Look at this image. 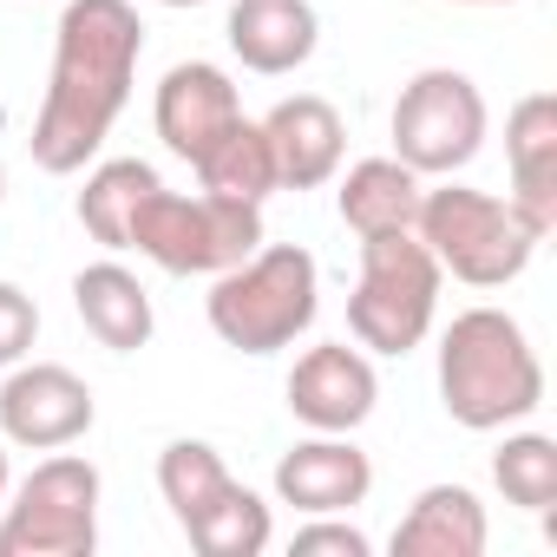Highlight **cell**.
Returning a JSON list of instances; mask_svg holds the SVG:
<instances>
[{
  "label": "cell",
  "mask_w": 557,
  "mask_h": 557,
  "mask_svg": "<svg viewBox=\"0 0 557 557\" xmlns=\"http://www.w3.org/2000/svg\"><path fill=\"white\" fill-rule=\"evenodd\" d=\"M381 400L374 361L348 342H322L289 368V413L315 433H355Z\"/></svg>",
  "instance_id": "10"
},
{
  "label": "cell",
  "mask_w": 557,
  "mask_h": 557,
  "mask_svg": "<svg viewBox=\"0 0 557 557\" xmlns=\"http://www.w3.org/2000/svg\"><path fill=\"white\" fill-rule=\"evenodd\" d=\"M197 184L210 197H236V203H262L275 190V158H269V138H262V119H236L197 164Z\"/></svg>",
  "instance_id": "19"
},
{
  "label": "cell",
  "mask_w": 557,
  "mask_h": 557,
  "mask_svg": "<svg viewBox=\"0 0 557 557\" xmlns=\"http://www.w3.org/2000/svg\"><path fill=\"white\" fill-rule=\"evenodd\" d=\"M99 550V466L79 453L40 459L14 505H0V557H92Z\"/></svg>",
  "instance_id": "7"
},
{
  "label": "cell",
  "mask_w": 557,
  "mask_h": 557,
  "mask_svg": "<svg viewBox=\"0 0 557 557\" xmlns=\"http://www.w3.org/2000/svg\"><path fill=\"white\" fill-rule=\"evenodd\" d=\"M269 158H275V190H315L342 171L348 151V125L322 92H296L262 119Z\"/></svg>",
  "instance_id": "12"
},
{
  "label": "cell",
  "mask_w": 557,
  "mask_h": 557,
  "mask_svg": "<svg viewBox=\"0 0 557 557\" xmlns=\"http://www.w3.org/2000/svg\"><path fill=\"white\" fill-rule=\"evenodd\" d=\"M453 8H505V0H453Z\"/></svg>",
  "instance_id": "27"
},
{
  "label": "cell",
  "mask_w": 557,
  "mask_h": 557,
  "mask_svg": "<svg viewBox=\"0 0 557 557\" xmlns=\"http://www.w3.org/2000/svg\"><path fill=\"white\" fill-rule=\"evenodd\" d=\"M322 309V269L302 243H262L236 269L216 275V289L203 302L210 329L236 355H275L296 335H309Z\"/></svg>",
  "instance_id": "3"
},
{
  "label": "cell",
  "mask_w": 557,
  "mask_h": 557,
  "mask_svg": "<svg viewBox=\"0 0 557 557\" xmlns=\"http://www.w3.org/2000/svg\"><path fill=\"white\" fill-rule=\"evenodd\" d=\"M0 505H8V446H0Z\"/></svg>",
  "instance_id": "26"
},
{
  "label": "cell",
  "mask_w": 557,
  "mask_h": 557,
  "mask_svg": "<svg viewBox=\"0 0 557 557\" xmlns=\"http://www.w3.org/2000/svg\"><path fill=\"white\" fill-rule=\"evenodd\" d=\"M413 236L433 249L440 275H459L472 289H505L524 275L537 236L524 230V216L492 197V190H472V184H440V190H420V216H413Z\"/></svg>",
  "instance_id": "5"
},
{
  "label": "cell",
  "mask_w": 557,
  "mask_h": 557,
  "mask_svg": "<svg viewBox=\"0 0 557 557\" xmlns=\"http://www.w3.org/2000/svg\"><path fill=\"white\" fill-rule=\"evenodd\" d=\"M125 249L151 256L164 275H223L236 269L249 249H262V203H236V197H177L164 184H151L132 210Z\"/></svg>",
  "instance_id": "4"
},
{
  "label": "cell",
  "mask_w": 557,
  "mask_h": 557,
  "mask_svg": "<svg viewBox=\"0 0 557 557\" xmlns=\"http://www.w3.org/2000/svg\"><path fill=\"white\" fill-rule=\"evenodd\" d=\"M151 119H158L164 151L184 158V164H197V158H203V151L243 119V99H236V86H230L223 66H210V60H184V66H171V73L158 79V106H151Z\"/></svg>",
  "instance_id": "11"
},
{
  "label": "cell",
  "mask_w": 557,
  "mask_h": 557,
  "mask_svg": "<svg viewBox=\"0 0 557 557\" xmlns=\"http://www.w3.org/2000/svg\"><path fill=\"white\" fill-rule=\"evenodd\" d=\"M374 492V459L348 433H315L275 459V498L296 511H348Z\"/></svg>",
  "instance_id": "14"
},
{
  "label": "cell",
  "mask_w": 557,
  "mask_h": 557,
  "mask_svg": "<svg viewBox=\"0 0 557 557\" xmlns=\"http://www.w3.org/2000/svg\"><path fill=\"white\" fill-rule=\"evenodd\" d=\"M505 164H511V210L524 216V230L544 243L557 230V99L531 92L511 106L505 119Z\"/></svg>",
  "instance_id": "13"
},
{
  "label": "cell",
  "mask_w": 557,
  "mask_h": 557,
  "mask_svg": "<svg viewBox=\"0 0 557 557\" xmlns=\"http://www.w3.org/2000/svg\"><path fill=\"white\" fill-rule=\"evenodd\" d=\"M151 184H164V177H158L145 158H106V164L86 177V190H79V223L92 230V243L125 249L132 210H138V197H145Z\"/></svg>",
  "instance_id": "21"
},
{
  "label": "cell",
  "mask_w": 557,
  "mask_h": 557,
  "mask_svg": "<svg viewBox=\"0 0 557 557\" xmlns=\"http://www.w3.org/2000/svg\"><path fill=\"white\" fill-rule=\"evenodd\" d=\"M184 537H190V550H203V557H256V550H269V505H262L249 485L230 479L203 511L184 518Z\"/></svg>",
  "instance_id": "20"
},
{
  "label": "cell",
  "mask_w": 557,
  "mask_h": 557,
  "mask_svg": "<svg viewBox=\"0 0 557 557\" xmlns=\"http://www.w3.org/2000/svg\"><path fill=\"white\" fill-rule=\"evenodd\" d=\"M34 335H40V309H34V296H27L21 283H0V368L27 361Z\"/></svg>",
  "instance_id": "24"
},
{
  "label": "cell",
  "mask_w": 557,
  "mask_h": 557,
  "mask_svg": "<svg viewBox=\"0 0 557 557\" xmlns=\"http://www.w3.org/2000/svg\"><path fill=\"white\" fill-rule=\"evenodd\" d=\"M145 60V21L132 0H66L53 27V79L34 119V164L73 177L112 138Z\"/></svg>",
  "instance_id": "1"
},
{
  "label": "cell",
  "mask_w": 557,
  "mask_h": 557,
  "mask_svg": "<svg viewBox=\"0 0 557 557\" xmlns=\"http://www.w3.org/2000/svg\"><path fill=\"white\" fill-rule=\"evenodd\" d=\"M492 479L505 492V505L518 511H550L557 505V440L550 433H511L492 453Z\"/></svg>",
  "instance_id": "22"
},
{
  "label": "cell",
  "mask_w": 557,
  "mask_h": 557,
  "mask_svg": "<svg viewBox=\"0 0 557 557\" xmlns=\"http://www.w3.org/2000/svg\"><path fill=\"white\" fill-rule=\"evenodd\" d=\"M289 550H296V557H322V550H335V557H368L374 544H368L361 524H348V518H335V511H315V524H302Z\"/></svg>",
  "instance_id": "25"
},
{
  "label": "cell",
  "mask_w": 557,
  "mask_h": 557,
  "mask_svg": "<svg viewBox=\"0 0 557 557\" xmlns=\"http://www.w3.org/2000/svg\"><path fill=\"white\" fill-rule=\"evenodd\" d=\"M99 420L92 387L60 368V361H14L0 381V440L27 446V453H60L73 440H86Z\"/></svg>",
  "instance_id": "9"
},
{
  "label": "cell",
  "mask_w": 557,
  "mask_h": 557,
  "mask_svg": "<svg viewBox=\"0 0 557 557\" xmlns=\"http://www.w3.org/2000/svg\"><path fill=\"white\" fill-rule=\"evenodd\" d=\"M485 145V92L453 73V66H426L400 86L394 99V158L420 177H453L479 158Z\"/></svg>",
  "instance_id": "8"
},
{
  "label": "cell",
  "mask_w": 557,
  "mask_h": 557,
  "mask_svg": "<svg viewBox=\"0 0 557 557\" xmlns=\"http://www.w3.org/2000/svg\"><path fill=\"white\" fill-rule=\"evenodd\" d=\"M158 8H203V0H158Z\"/></svg>",
  "instance_id": "28"
},
{
  "label": "cell",
  "mask_w": 557,
  "mask_h": 557,
  "mask_svg": "<svg viewBox=\"0 0 557 557\" xmlns=\"http://www.w3.org/2000/svg\"><path fill=\"white\" fill-rule=\"evenodd\" d=\"M440 400L466 433L518 426L544 407V368L505 309H466L440 335Z\"/></svg>",
  "instance_id": "2"
},
{
  "label": "cell",
  "mask_w": 557,
  "mask_h": 557,
  "mask_svg": "<svg viewBox=\"0 0 557 557\" xmlns=\"http://www.w3.org/2000/svg\"><path fill=\"white\" fill-rule=\"evenodd\" d=\"M0 197H8V171H0Z\"/></svg>",
  "instance_id": "29"
},
{
  "label": "cell",
  "mask_w": 557,
  "mask_h": 557,
  "mask_svg": "<svg viewBox=\"0 0 557 557\" xmlns=\"http://www.w3.org/2000/svg\"><path fill=\"white\" fill-rule=\"evenodd\" d=\"M479 550H485V505L466 485H426L394 524V557H479Z\"/></svg>",
  "instance_id": "17"
},
{
  "label": "cell",
  "mask_w": 557,
  "mask_h": 557,
  "mask_svg": "<svg viewBox=\"0 0 557 557\" xmlns=\"http://www.w3.org/2000/svg\"><path fill=\"white\" fill-rule=\"evenodd\" d=\"M420 190H426V177L407 171L400 158H361V164L342 177L335 203H342V223H348L355 236H387V230H413Z\"/></svg>",
  "instance_id": "18"
},
{
  "label": "cell",
  "mask_w": 557,
  "mask_h": 557,
  "mask_svg": "<svg viewBox=\"0 0 557 557\" xmlns=\"http://www.w3.org/2000/svg\"><path fill=\"white\" fill-rule=\"evenodd\" d=\"M223 485H230V466H223V453H216L210 440H171V446L158 453V492H164V505L177 511V524H184L190 511H203Z\"/></svg>",
  "instance_id": "23"
},
{
  "label": "cell",
  "mask_w": 557,
  "mask_h": 557,
  "mask_svg": "<svg viewBox=\"0 0 557 557\" xmlns=\"http://www.w3.org/2000/svg\"><path fill=\"white\" fill-rule=\"evenodd\" d=\"M440 315V262L413 230L361 236V275L348 296V329L374 355H413Z\"/></svg>",
  "instance_id": "6"
},
{
  "label": "cell",
  "mask_w": 557,
  "mask_h": 557,
  "mask_svg": "<svg viewBox=\"0 0 557 557\" xmlns=\"http://www.w3.org/2000/svg\"><path fill=\"white\" fill-rule=\"evenodd\" d=\"M223 34H230V53L262 79H283V73L309 66L322 47V21H315L309 0H236Z\"/></svg>",
  "instance_id": "15"
},
{
  "label": "cell",
  "mask_w": 557,
  "mask_h": 557,
  "mask_svg": "<svg viewBox=\"0 0 557 557\" xmlns=\"http://www.w3.org/2000/svg\"><path fill=\"white\" fill-rule=\"evenodd\" d=\"M73 309H79L86 335H92L99 348H112V355H138V348L151 342V329H158L151 296H145V283H138L125 262H92V269H79V275H73Z\"/></svg>",
  "instance_id": "16"
}]
</instances>
